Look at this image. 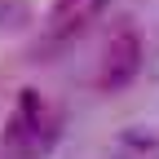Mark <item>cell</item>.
Wrapping results in <instances>:
<instances>
[{"instance_id": "4", "label": "cell", "mask_w": 159, "mask_h": 159, "mask_svg": "<svg viewBox=\"0 0 159 159\" xmlns=\"http://www.w3.org/2000/svg\"><path fill=\"white\" fill-rule=\"evenodd\" d=\"M31 22V9L22 0H0V31H22Z\"/></svg>"}, {"instance_id": "2", "label": "cell", "mask_w": 159, "mask_h": 159, "mask_svg": "<svg viewBox=\"0 0 159 159\" xmlns=\"http://www.w3.org/2000/svg\"><path fill=\"white\" fill-rule=\"evenodd\" d=\"M137 66H142V40H137L133 31H119L106 44L102 80H97V84H102V89H119V84H128V80L137 75Z\"/></svg>"}, {"instance_id": "3", "label": "cell", "mask_w": 159, "mask_h": 159, "mask_svg": "<svg viewBox=\"0 0 159 159\" xmlns=\"http://www.w3.org/2000/svg\"><path fill=\"white\" fill-rule=\"evenodd\" d=\"M115 150L119 159H159V137L146 128H124L115 137Z\"/></svg>"}, {"instance_id": "1", "label": "cell", "mask_w": 159, "mask_h": 159, "mask_svg": "<svg viewBox=\"0 0 159 159\" xmlns=\"http://www.w3.org/2000/svg\"><path fill=\"white\" fill-rule=\"evenodd\" d=\"M5 146L13 159H40L49 146V128H44V119H40V102H35V93L22 97V115L9 124L5 133Z\"/></svg>"}]
</instances>
